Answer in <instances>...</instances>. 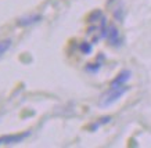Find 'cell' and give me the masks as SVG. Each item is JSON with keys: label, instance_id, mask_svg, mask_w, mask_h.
Listing matches in <instances>:
<instances>
[{"label": "cell", "instance_id": "6da1fadb", "mask_svg": "<svg viewBox=\"0 0 151 148\" xmlns=\"http://www.w3.org/2000/svg\"><path fill=\"white\" fill-rule=\"evenodd\" d=\"M128 90V87H125V86H121V87H115V89H110V93L103 98V101H101V105L103 107H108L111 105L114 101H116L125 92Z\"/></svg>", "mask_w": 151, "mask_h": 148}, {"label": "cell", "instance_id": "7a4b0ae2", "mask_svg": "<svg viewBox=\"0 0 151 148\" xmlns=\"http://www.w3.org/2000/svg\"><path fill=\"white\" fill-rule=\"evenodd\" d=\"M129 78H130V72H129V71H122V72H121V74H119L118 76L112 80V83H111V89L125 86V83L129 80Z\"/></svg>", "mask_w": 151, "mask_h": 148}, {"label": "cell", "instance_id": "3957f363", "mask_svg": "<svg viewBox=\"0 0 151 148\" xmlns=\"http://www.w3.org/2000/svg\"><path fill=\"white\" fill-rule=\"evenodd\" d=\"M107 37H108V40H110L111 44H114V46H119V44H121L119 32L114 25H110V28L107 29Z\"/></svg>", "mask_w": 151, "mask_h": 148}, {"label": "cell", "instance_id": "277c9868", "mask_svg": "<svg viewBox=\"0 0 151 148\" xmlns=\"http://www.w3.org/2000/svg\"><path fill=\"white\" fill-rule=\"evenodd\" d=\"M29 133L25 134H19V136H6V137H1L0 139V144H13V143H18L22 139H25Z\"/></svg>", "mask_w": 151, "mask_h": 148}, {"label": "cell", "instance_id": "5b68a950", "mask_svg": "<svg viewBox=\"0 0 151 148\" xmlns=\"http://www.w3.org/2000/svg\"><path fill=\"white\" fill-rule=\"evenodd\" d=\"M10 43H11L10 40H4V42L0 43V54H3V53H4V51L9 49V47H10Z\"/></svg>", "mask_w": 151, "mask_h": 148}, {"label": "cell", "instance_id": "8992f818", "mask_svg": "<svg viewBox=\"0 0 151 148\" xmlns=\"http://www.w3.org/2000/svg\"><path fill=\"white\" fill-rule=\"evenodd\" d=\"M81 49H82V51H83V53H86V54L92 51V46H90V44H86V43L81 44Z\"/></svg>", "mask_w": 151, "mask_h": 148}, {"label": "cell", "instance_id": "52a82bcc", "mask_svg": "<svg viewBox=\"0 0 151 148\" xmlns=\"http://www.w3.org/2000/svg\"><path fill=\"white\" fill-rule=\"evenodd\" d=\"M110 1H112V0H110Z\"/></svg>", "mask_w": 151, "mask_h": 148}]
</instances>
